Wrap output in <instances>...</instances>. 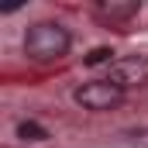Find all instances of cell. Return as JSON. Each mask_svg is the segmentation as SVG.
<instances>
[{
  "label": "cell",
  "instance_id": "cell-1",
  "mask_svg": "<svg viewBox=\"0 0 148 148\" xmlns=\"http://www.w3.org/2000/svg\"><path fill=\"white\" fill-rule=\"evenodd\" d=\"M69 45H73V38L59 21H38L24 35V55L31 62H55L69 52Z\"/></svg>",
  "mask_w": 148,
  "mask_h": 148
},
{
  "label": "cell",
  "instance_id": "cell-2",
  "mask_svg": "<svg viewBox=\"0 0 148 148\" xmlns=\"http://www.w3.org/2000/svg\"><path fill=\"white\" fill-rule=\"evenodd\" d=\"M73 100L83 110H114V107L124 103V90L110 79H90V83L76 86Z\"/></svg>",
  "mask_w": 148,
  "mask_h": 148
},
{
  "label": "cell",
  "instance_id": "cell-3",
  "mask_svg": "<svg viewBox=\"0 0 148 148\" xmlns=\"http://www.w3.org/2000/svg\"><path fill=\"white\" fill-rule=\"evenodd\" d=\"M110 83H117L124 93L134 90V86H148V59L145 55H127V59H117L110 66Z\"/></svg>",
  "mask_w": 148,
  "mask_h": 148
},
{
  "label": "cell",
  "instance_id": "cell-4",
  "mask_svg": "<svg viewBox=\"0 0 148 148\" xmlns=\"http://www.w3.org/2000/svg\"><path fill=\"white\" fill-rule=\"evenodd\" d=\"M138 10H141L138 0H100V3H97V14H100L103 21H127V17H134Z\"/></svg>",
  "mask_w": 148,
  "mask_h": 148
},
{
  "label": "cell",
  "instance_id": "cell-5",
  "mask_svg": "<svg viewBox=\"0 0 148 148\" xmlns=\"http://www.w3.org/2000/svg\"><path fill=\"white\" fill-rule=\"evenodd\" d=\"M17 138H21V141H45L48 131H45L41 124H35V121H21V124H17Z\"/></svg>",
  "mask_w": 148,
  "mask_h": 148
},
{
  "label": "cell",
  "instance_id": "cell-6",
  "mask_svg": "<svg viewBox=\"0 0 148 148\" xmlns=\"http://www.w3.org/2000/svg\"><path fill=\"white\" fill-rule=\"evenodd\" d=\"M83 62H86V66H114V52L100 45V48H93V52H90Z\"/></svg>",
  "mask_w": 148,
  "mask_h": 148
}]
</instances>
